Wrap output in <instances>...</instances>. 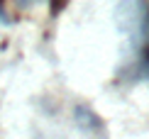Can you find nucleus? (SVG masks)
<instances>
[{"mask_svg":"<svg viewBox=\"0 0 149 139\" xmlns=\"http://www.w3.org/2000/svg\"><path fill=\"white\" fill-rule=\"evenodd\" d=\"M66 5H69V0H49V12H52V17H56Z\"/></svg>","mask_w":149,"mask_h":139,"instance_id":"nucleus-1","label":"nucleus"}]
</instances>
